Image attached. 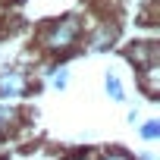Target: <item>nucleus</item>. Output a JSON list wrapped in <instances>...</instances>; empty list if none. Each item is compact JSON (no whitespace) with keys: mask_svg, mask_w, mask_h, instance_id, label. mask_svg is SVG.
I'll return each mask as SVG.
<instances>
[{"mask_svg":"<svg viewBox=\"0 0 160 160\" xmlns=\"http://www.w3.org/2000/svg\"><path fill=\"white\" fill-rule=\"evenodd\" d=\"M38 41L50 53H69L78 41H82V16H63V19L47 22L41 28Z\"/></svg>","mask_w":160,"mask_h":160,"instance_id":"obj_1","label":"nucleus"},{"mask_svg":"<svg viewBox=\"0 0 160 160\" xmlns=\"http://www.w3.org/2000/svg\"><path fill=\"white\" fill-rule=\"evenodd\" d=\"M126 60H129L135 69H141V66H148V63H157V60H160V44H157V41H135V44L126 47Z\"/></svg>","mask_w":160,"mask_h":160,"instance_id":"obj_2","label":"nucleus"},{"mask_svg":"<svg viewBox=\"0 0 160 160\" xmlns=\"http://www.w3.org/2000/svg\"><path fill=\"white\" fill-rule=\"evenodd\" d=\"M22 94H28V75L22 69L0 72V98H22Z\"/></svg>","mask_w":160,"mask_h":160,"instance_id":"obj_3","label":"nucleus"},{"mask_svg":"<svg viewBox=\"0 0 160 160\" xmlns=\"http://www.w3.org/2000/svg\"><path fill=\"white\" fill-rule=\"evenodd\" d=\"M116 38H119V28H116V22H104L98 32H91V38H88V50H94V53H104V50H110V47L116 44Z\"/></svg>","mask_w":160,"mask_h":160,"instance_id":"obj_4","label":"nucleus"},{"mask_svg":"<svg viewBox=\"0 0 160 160\" xmlns=\"http://www.w3.org/2000/svg\"><path fill=\"white\" fill-rule=\"evenodd\" d=\"M138 82H141V88H144V94H148L151 101L160 98V60L138 69Z\"/></svg>","mask_w":160,"mask_h":160,"instance_id":"obj_5","label":"nucleus"},{"mask_svg":"<svg viewBox=\"0 0 160 160\" xmlns=\"http://www.w3.org/2000/svg\"><path fill=\"white\" fill-rule=\"evenodd\" d=\"M16 122H19V110L13 104H0V135H7Z\"/></svg>","mask_w":160,"mask_h":160,"instance_id":"obj_6","label":"nucleus"},{"mask_svg":"<svg viewBox=\"0 0 160 160\" xmlns=\"http://www.w3.org/2000/svg\"><path fill=\"white\" fill-rule=\"evenodd\" d=\"M104 85H107V94H110L113 101H126V91H122V82H119L116 72H107V75H104Z\"/></svg>","mask_w":160,"mask_h":160,"instance_id":"obj_7","label":"nucleus"},{"mask_svg":"<svg viewBox=\"0 0 160 160\" xmlns=\"http://www.w3.org/2000/svg\"><path fill=\"white\" fill-rule=\"evenodd\" d=\"M50 85H53L57 91H63V88L69 85V69H63V66L57 69V66H53V69H50Z\"/></svg>","mask_w":160,"mask_h":160,"instance_id":"obj_8","label":"nucleus"},{"mask_svg":"<svg viewBox=\"0 0 160 160\" xmlns=\"http://www.w3.org/2000/svg\"><path fill=\"white\" fill-rule=\"evenodd\" d=\"M141 138H144V141H157V138H160V122H157V119L144 122V126H141Z\"/></svg>","mask_w":160,"mask_h":160,"instance_id":"obj_9","label":"nucleus"},{"mask_svg":"<svg viewBox=\"0 0 160 160\" xmlns=\"http://www.w3.org/2000/svg\"><path fill=\"white\" fill-rule=\"evenodd\" d=\"M101 160H132V157H129V154H119V151H116V154H104Z\"/></svg>","mask_w":160,"mask_h":160,"instance_id":"obj_10","label":"nucleus"},{"mask_svg":"<svg viewBox=\"0 0 160 160\" xmlns=\"http://www.w3.org/2000/svg\"><path fill=\"white\" fill-rule=\"evenodd\" d=\"M66 160H88L85 154H72V157H66Z\"/></svg>","mask_w":160,"mask_h":160,"instance_id":"obj_11","label":"nucleus"},{"mask_svg":"<svg viewBox=\"0 0 160 160\" xmlns=\"http://www.w3.org/2000/svg\"><path fill=\"white\" fill-rule=\"evenodd\" d=\"M138 160H154V157H151V154H141V157H138Z\"/></svg>","mask_w":160,"mask_h":160,"instance_id":"obj_12","label":"nucleus"}]
</instances>
